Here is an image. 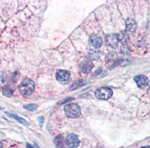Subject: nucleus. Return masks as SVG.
<instances>
[{
	"label": "nucleus",
	"mask_w": 150,
	"mask_h": 148,
	"mask_svg": "<svg viewBox=\"0 0 150 148\" xmlns=\"http://www.w3.org/2000/svg\"><path fill=\"white\" fill-rule=\"evenodd\" d=\"M35 88L34 82L30 79H25L19 85L18 89L21 93L23 95H30L34 92Z\"/></svg>",
	"instance_id": "obj_1"
},
{
	"label": "nucleus",
	"mask_w": 150,
	"mask_h": 148,
	"mask_svg": "<svg viewBox=\"0 0 150 148\" xmlns=\"http://www.w3.org/2000/svg\"><path fill=\"white\" fill-rule=\"evenodd\" d=\"M64 110L66 116L72 118L79 117L81 113L80 107L78 105L74 103L66 105L64 108Z\"/></svg>",
	"instance_id": "obj_2"
},
{
	"label": "nucleus",
	"mask_w": 150,
	"mask_h": 148,
	"mask_svg": "<svg viewBox=\"0 0 150 148\" xmlns=\"http://www.w3.org/2000/svg\"><path fill=\"white\" fill-rule=\"evenodd\" d=\"M96 97L103 100H107L110 98L112 95V91L111 88L107 87H101L96 90Z\"/></svg>",
	"instance_id": "obj_3"
},
{
	"label": "nucleus",
	"mask_w": 150,
	"mask_h": 148,
	"mask_svg": "<svg viewBox=\"0 0 150 148\" xmlns=\"http://www.w3.org/2000/svg\"><path fill=\"white\" fill-rule=\"evenodd\" d=\"M57 80L63 84L68 83L70 80L71 74L68 71L64 70H59L56 73Z\"/></svg>",
	"instance_id": "obj_4"
},
{
	"label": "nucleus",
	"mask_w": 150,
	"mask_h": 148,
	"mask_svg": "<svg viewBox=\"0 0 150 148\" xmlns=\"http://www.w3.org/2000/svg\"><path fill=\"white\" fill-rule=\"evenodd\" d=\"M105 42L107 45L110 48H115L118 46L119 39L116 34H109L106 36Z\"/></svg>",
	"instance_id": "obj_5"
},
{
	"label": "nucleus",
	"mask_w": 150,
	"mask_h": 148,
	"mask_svg": "<svg viewBox=\"0 0 150 148\" xmlns=\"http://www.w3.org/2000/svg\"><path fill=\"white\" fill-rule=\"evenodd\" d=\"M66 142L67 146L71 148H77L80 144V141L78 137L74 134L69 135L67 137Z\"/></svg>",
	"instance_id": "obj_6"
},
{
	"label": "nucleus",
	"mask_w": 150,
	"mask_h": 148,
	"mask_svg": "<svg viewBox=\"0 0 150 148\" xmlns=\"http://www.w3.org/2000/svg\"><path fill=\"white\" fill-rule=\"evenodd\" d=\"M134 80L139 87L141 88H144L148 85V79L147 77L144 75H140L137 76L134 78Z\"/></svg>",
	"instance_id": "obj_7"
},
{
	"label": "nucleus",
	"mask_w": 150,
	"mask_h": 148,
	"mask_svg": "<svg viewBox=\"0 0 150 148\" xmlns=\"http://www.w3.org/2000/svg\"><path fill=\"white\" fill-rule=\"evenodd\" d=\"M94 67L92 61L90 59H86L82 61L80 65L81 69L84 73H89Z\"/></svg>",
	"instance_id": "obj_8"
},
{
	"label": "nucleus",
	"mask_w": 150,
	"mask_h": 148,
	"mask_svg": "<svg viewBox=\"0 0 150 148\" xmlns=\"http://www.w3.org/2000/svg\"><path fill=\"white\" fill-rule=\"evenodd\" d=\"M89 43L95 48H99L102 46V39L96 34H92L91 36L89 39Z\"/></svg>",
	"instance_id": "obj_9"
},
{
	"label": "nucleus",
	"mask_w": 150,
	"mask_h": 148,
	"mask_svg": "<svg viewBox=\"0 0 150 148\" xmlns=\"http://www.w3.org/2000/svg\"><path fill=\"white\" fill-rule=\"evenodd\" d=\"M137 27V25L134 19L129 18L126 21V29L130 32H134Z\"/></svg>",
	"instance_id": "obj_10"
},
{
	"label": "nucleus",
	"mask_w": 150,
	"mask_h": 148,
	"mask_svg": "<svg viewBox=\"0 0 150 148\" xmlns=\"http://www.w3.org/2000/svg\"><path fill=\"white\" fill-rule=\"evenodd\" d=\"M88 83V80L86 79H81L78 80V81L76 82L75 83L73 84V85L70 87L71 91H74L76 90L80 87L85 85L86 84Z\"/></svg>",
	"instance_id": "obj_11"
},
{
	"label": "nucleus",
	"mask_w": 150,
	"mask_h": 148,
	"mask_svg": "<svg viewBox=\"0 0 150 148\" xmlns=\"http://www.w3.org/2000/svg\"><path fill=\"white\" fill-rule=\"evenodd\" d=\"M63 140V137L61 135H58L55 138L54 143L57 148H65Z\"/></svg>",
	"instance_id": "obj_12"
},
{
	"label": "nucleus",
	"mask_w": 150,
	"mask_h": 148,
	"mask_svg": "<svg viewBox=\"0 0 150 148\" xmlns=\"http://www.w3.org/2000/svg\"><path fill=\"white\" fill-rule=\"evenodd\" d=\"M6 114H7V115H8L9 116H10L11 117L13 118L14 119H15L16 120H17L18 122L22 123L23 125H29V123L27 121H26L25 119H24V118H23L22 117H21L20 116H18L16 114H13L11 113L8 112H5Z\"/></svg>",
	"instance_id": "obj_13"
},
{
	"label": "nucleus",
	"mask_w": 150,
	"mask_h": 148,
	"mask_svg": "<svg viewBox=\"0 0 150 148\" xmlns=\"http://www.w3.org/2000/svg\"><path fill=\"white\" fill-rule=\"evenodd\" d=\"M89 55H90L91 60H95L100 58L101 55V52L99 50L94 49V50H92V51H90Z\"/></svg>",
	"instance_id": "obj_14"
},
{
	"label": "nucleus",
	"mask_w": 150,
	"mask_h": 148,
	"mask_svg": "<svg viewBox=\"0 0 150 148\" xmlns=\"http://www.w3.org/2000/svg\"><path fill=\"white\" fill-rule=\"evenodd\" d=\"M13 90L9 86H5L3 88V94L7 97H11L13 94Z\"/></svg>",
	"instance_id": "obj_15"
},
{
	"label": "nucleus",
	"mask_w": 150,
	"mask_h": 148,
	"mask_svg": "<svg viewBox=\"0 0 150 148\" xmlns=\"http://www.w3.org/2000/svg\"><path fill=\"white\" fill-rule=\"evenodd\" d=\"M117 58V55L116 52L111 51L106 55V60L108 62L116 61Z\"/></svg>",
	"instance_id": "obj_16"
},
{
	"label": "nucleus",
	"mask_w": 150,
	"mask_h": 148,
	"mask_svg": "<svg viewBox=\"0 0 150 148\" xmlns=\"http://www.w3.org/2000/svg\"><path fill=\"white\" fill-rule=\"evenodd\" d=\"M7 82V74L4 72H0V84H5Z\"/></svg>",
	"instance_id": "obj_17"
},
{
	"label": "nucleus",
	"mask_w": 150,
	"mask_h": 148,
	"mask_svg": "<svg viewBox=\"0 0 150 148\" xmlns=\"http://www.w3.org/2000/svg\"><path fill=\"white\" fill-rule=\"evenodd\" d=\"M23 107L25 109L28 110L33 111L36 110L37 109L38 106L35 104H26L23 106Z\"/></svg>",
	"instance_id": "obj_18"
},
{
	"label": "nucleus",
	"mask_w": 150,
	"mask_h": 148,
	"mask_svg": "<svg viewBox=\"0 0 150 148\" xmlns=\"http://www.w3.org/2000/svg\"><path fill=\"white\" fill-rule=\"evenodd\" d=\"M124 31H123V32H121L120 34L119 38V39L123 43H126L128 40V34L126 33Z\"/></svg>",
	"instance_id": "obj_19"
},
{
	"label": "nucleus",
	"mask_w": 150,
	"mask_h": 148,
	"mask_svg": "<svg viewBox=\"0 0 150 148\" xmlns=\"http://www.w3.org/2000/svg\"><path fill=\"white\" fill-rule=\"evenodd\" d=\"M44 117L43 116H40L39 117H38L37 120L38 121V123L39 124V125L40 127H42L44 122Z\"/></svg>",
	"instance_id": "obj_20"
},
{
	"label": "nucleus",
	"mask_w": 150,
	"mask_h": 148,
	"mask_svg": "<svg viewBox=\"0 0 150 148\" xmlns=\"http://www.w3.org/2000/svg\"><path fill=\"white\" fill-rule=\"evenodd\" d=\"M121 53L124 54H128V53H129V49L127 46H123V48H122Z\"/></svg>",
	"instance_id": "obj_21"
},
{
	"label": "nucleus",
	"mask_w": 150,
	"mask_h": 148,
	"mask_svg": "<svg viewBox=\"0 0 150 148\" xmlns=\"http://www.w3.org/2000/svg\"><path fill=\"white\" fill-rule=\"evenodd\" d=\"M72 98H69L67 99L66 100H64L63 101H61L60 102H59V103L60 104H63L64 103H65L66 102H68L69 101L71 100H72Z\"/></svg>",
	"instance_id": "obj_22"
},
{
	"label": "nucleus",
	"mask_w": 150,
	"mask_h": 148,
	"mask_svg": "<svg viewBox=\"0 0 150 148\" xmlns=\"http://www.w3.org/2000/svg\"><path fill=\"white\" fill-rule=\"evenodd\" d=\"M0 148H3V145L1 142H0Z\"/></svg>",
	"instance_id": "obj_23"
},
{
	"label": "nucleus",
	"mask_w": 150,
	"mask_h": 148,
	"mask_svg": "<svg viewBox=\"0 0 150 148\" xmlns=\"http://www.w3.org/2000/svg\"><path fill=\"white\" fill-rule=\"evenodd\" d=\"M141 148H150V146H149L144 147H142Z\"/></svg>",
	"instance_id": "obj_24"
}]
</instances>
